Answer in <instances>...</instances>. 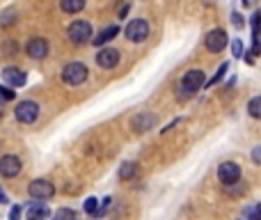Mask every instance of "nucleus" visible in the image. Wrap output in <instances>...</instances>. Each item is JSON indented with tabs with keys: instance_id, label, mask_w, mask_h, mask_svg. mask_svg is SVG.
I'll return each mask as SVG.
<instances>
[{
	"instance_id": "7",
	"label": "nucleus",
	"mask_w": 261,
	"mask_h": 220,
	"mask_svg": "<svg viewBox=\"0 0 261 220\" xmlns=\"http://www.w3.org/2000/svg\"><path fill=\"white\" fill-rule=\"evenodd\" d=\"M149 37V23L144 18H133L126 26V39L128 41H144Z\"/></svg>"
},
{
	"instance_id": "20",
	"label": "nucleus",
	"mask_w": 261,
	"mask_h": 220,
	"mask_svg": "<svg viewBox=\"0 0 261 220\" xmlns=\"http://www.w3.org/2000/svg\"><path fill=\"white\" fill-rule=\"evenodd\" d=\"M245 220H261V202H254L245 209Z\"/></svg>"
},
{
	"instance_id": "29",
	"label": "nucleus",
	"mask_w": 261,
	"mask_h": 220,
	"mask_svg": "<svg viewBox=\"0 0 261 220\" xmlns=\"http://www.w3.org/2000/svg\"><path fill=\"white\" fill-rule=\"evenodd\" d=\"M252 161L257 163V165H261V144H259V147H254V149H252Z\"/></svg>"
},
{
	"instance_id": "21",
	"label": "nucleus",
	"mask_w": 261,
	"mask_h": 220,
	"mask_svg": "<svg viewBox=\"0 0 261 220\" xmlns=\"http://www.w3.org/2000/svg\"><path fill=\"white\" fill-rule=\"evenodd\" d=\"M14 21H16V12H14V9H5L3 16H0V23H3V26H12Z\"/></svg>"
},
{
	"instance_id": "16",
	"label": "nucleus",
	"mask_w": 261,
	"mask_h": 220,
	"mask_svg": "<svg viewBox=\"0 0 261 220\" xmlns=\"http://www.w3.org/2000/svg\"><path fill=\"white\" fill-rule=\"evenodd\" d=\"M60 7H62V12H67V14H78V12H83V7H85V0H60Z\"/></svg>"
},
{
	"instance_id": "14",
	"label": "nucleus",
	"mask_w": 261,
	"mask_h": 220,
	"mask_svg": "<svg viewBox=\"0 0 261 220\" xmlns=\"http://www.w3.org/2000/svg\"><path fill=\"white\" fill-rule=\"evenodd\" d=\"M252 39H254L252 55H261V12L252 14Z\"/></svg>"
},
{
	"instance_id": "23",
	"label": "nucleus",
	"mask_w": 261,
	"mask_h": 220,
	"mask_svg": "<svg viewBox=\"0 0 261 220\" xmlns=\"http://www.w3.org/2000/svg\"><path fill=\"white\" fill-rule=\"evenodd\" d=\"M85 211L92 213V216H96V211H99V200H96V198H87L85 200Z\"/></svg>"
},
{
	"instance_id": "3",
	"label": "nucleus",
	"mask_w": 261,
	"mask_h": 220,
	"mask_svg": "<svg viewBox=\"0 0 261 220\" xmlns=\"http://www.w3.org/2000/svg\"><path fill=\"white\" fill-rule=\"evenodd\" d=\"M67 35H69V39H71V44L83 46V44H87V41H92V26L87 21H73L71 26H69Z\"/></svg>"
},
{
	"instance_id": "30",
	"label": "nucleus",
	"mask_w": 261,
	"mask_h": 220,
	"mask_svg": "<svg viewBox=\"0 0 261 220\" xmlns=\"http://www.w3.org/2000/svg\"><path fill=\"white\" fill-rule=\"evenodd\" d=\"M18 213H21V209L14 207V209H12V213H9V218H12V220H18Z\"/></svg>"
},
{
	"instance_id": "13",
	"label": "nucleus",
	"mask_w": 261,
	"mask_h": 220,
	"mask_svg": "<svg viewBox=\"0 0 261 220\" xmlns=\"http://www.w3.org/2000/svg\"><path fill=\"white\" fill-rule=\"evenodd\" d=\"M153 124H156V117H153L151 112H140V115H135L133 121H130L133 131H138V133H144V131L153 129Z\"/></svg>"
},
{
	"instance_id": "25",
	"label": "nucleus",
	"mask_w": 261,
	"mask_h": 220,
	"mask_svg": "<svg viewBox=\"0 0 261 220\" xmlns=\"http://www.w3.org/2000/svg\"><path fill=\"white\" fill-rule=\"evenodd\" d=\"M9 99H14V92L9 90V87H3V85H0V106H3L5 101H9Z\"/></svg>"
},
{
	"instance_id": "22",
	"label": "nucleus",
	"mask_w": 261,
	"mask_h": 220,
	"mask_svg": "<svg viewBox=\"0 0 261 220\" xmlns=\"http://www.w3.org/2000/svg\"><path fill=\"white\" fill-rule=\"evenodd\" d=\"M227 69H229V64H222V67H220V69H218V74H216V76H213V78H211V81H206V87H208V85H216V83H220V81H222V78H225Z\"/></svg>"
},
{
	"instance_id": "27",
	"label": "nucleus",
	"mask_w": 261,
	"mask_h": 220,
	"mask_svg": "<svg viewBox=\"0 0 261 220\" xmlns=\"http://www.w3.org/2000/svg\"><path fill=\"white\" fill-rule=\"evenodd\" d=\"M231 23H234V26L236 28H239V30H241V28H243V16H241V14H231Z\"/></svg>"
},
{
	"instance_id": "31",
	"label": "nucleus",
	"mask_w": 261,
	"mask_h": 220,
	"mask_svg": "<svg viewBox=\"0 0 261 220\" xmlns=\"http://www.w3.org/2000/svg\"><path fill=\"white\" fill-rule=\"evenodd\" d=\"M73 220H76V218H73Z\"/></svg>"
},
{
	"instance_id": "6",
	"label": "nucleus",
	"mask_w": 261,
	"mask_h": 220,
	"mask_svg": "<svg viewBox=\"0 0 261 220\" xmlns=\"http://www.w3.org/2000/svg\"><path fill=\"white\" fill-rule=\"evenodd\" d=\"M218 179H220V184H225V186L239 184V179H241V167L236 165V163H231V161L222 163V165L218 167Z\"/></svg>"
},
{
	"instance_id": "11",
	"label": "nucleus",
	"mask_w": 261,
	"mask_h": 220,
	"mask_svg": "<svg viewBox=\"0 0 261 220\" xmlns=\"http://www.w3.org/2000/svg\"><path fill=\"white\" fill-rule=\"evenodd\" d=\"M3 81L7 83L9 87H23V85H25V81H28V76H25V71H23V69L7 67L3 71Z\"/></svg>"
},
{
	"instance_id": "10",
	"label": "nucleus",
	"mask_w": 261,
	"mask_h": 220,
	"mask_svg": "<svg viewBox=\"0 0 261 220\" xmlns=\"http://www.w3.org/2000/svg\"><path fill=\"white\" fill-rule=\"evenodd\" d=\"M25 51L32 60H44L46 55H48V41L41 39V37H32V39L28 41Z\"/></svg>"
},
{
	"instance_id": "8",
	"label": "nucleus",
	"mask_w": 261,
	"mask_h": 220,
	"mask_svg": "<svg viewBox=\"0 0 261 220\" xmlns=\"http://www.w3.org/2000/svg\"><path fill=\"white\" fill-rule=\"evenodd\" d=\"M0 175L7 177V179L18 177V175H21V158L14 156V154L3 156V158H0Z\"/></svg>"
},
{
	"instance_id": "9",
	"label": "nucleus",
	"mask_w": 261,
	"mask_h": 220,
	"mask_svg": "<svg viewBox=\"0 0 261 220\" xmlns=\"http://www.w3.org/2000/svg\"><path fill=\"white\" fill-rule=\"evenodd\" d=\"M206 48L211 51V53H220V51H225V46H227V32L225 30H220V28H216V30H211L206 35Z\"/></svg>"
},
{
	"instance_id": "1",
	"label": "nucleus",
	"mask_w": 261,
	"mask_h": 220,
	"mask_svg": "<svg viewBox=\"0 0 261 220\" xmlns=\"http://www.w3.org/2000/svg\"><path fill=\"white\" fill-rule=\"evenodd\" d=\"M204 85H206L204 71H199V69H190V71H186L184 78H181V99L195 96Z\"/></svg>"
},
{
	"instance_id": "19",
	"label": "nucleus",
	"mask_w": 261,
	"mask_h": 220,
	"mask_svg": "<svg viewBox=\"0 0 261 220\" xmlns=\"http://www.w3.org/2000/svg\"><path fill=\"white\" fill-rule=\"evenodd\" d=\"M248 112H250V117H254V119H261V96H254V99H250Z\"/></svg>"
},
{
	"instance_id": "2",
	"label": "nucleus",
	"mask_w": 261,
	"mask_h": 220,
	"mask_svg": "<svg viewBox=\"0 0 261 220\" xmlns=\"http://www.w3.org/2000/svg\"><path fill=\"white\" fill-rule=\"evenodd\" d=\"M62 81L71 87L83 85V83L87 81V67L83 62H69L67 67L62 69Z\"/></svg>"
},
{
	"instance_id": "4",
	"label": "nucleus",
	"mask_w": 261,
	"mask_h": 220,
	"mask_svg": "<svg viewBox=\"0 0 261 220\" xmlns=\"http://www.w3.org/2000/svg\"><path fill=\"white\" fill-rule=\"evenodd\" d=\"M28 193H30L32 200L44 202V200H50L55 195V186L46 179H35V181H30V186H28Z\"/></svg>"
},
{
	"instance_id": "24",
	"label": "nucleus",
	"mask_w": 261,
	"mask_h": 220,
	"mask_svg": "<svg viewBox=\"0 0 261 220\" xmlns=\"http://www.w3.org/2000/svg\"><path fill=\"white\" fill-rule=\"evenodd\" d=\"M76 218V213L71 211V209H60L58 213H55V220H73Z\"/></svg>"
},
{
	"instance_id": "26",
	"label": "nucleus",
	"mask_w": 261,
	"mask_h": 220,
	"mask_svg": "<svg viewBox=\"0 0 261 220\" xmlns=\"http://www.w3.org/2000/svg\"><path fill=\"white\" fill-rule=\"evenodd\" d=\"M231 53H234L236 58H241V55H243V44H241L239 39H236L234 44H231Z\"/></svg>"
},
{
	"instance_id": "28",
	"label": "nucleus",
	"mask_w": 261,
	"mask_h": 220,
	"mask_svg": "<svg viewBox=\"0 0 261 220\" xmlns=\"http://www.w3.org/2000/svg\"><path fill=\"white\" fill-rule=\"evenodd\" d=\"M18 51V44H14V41H9V44H5V55H12Z\"/></svg>"
},
{
	"instance_id": "15",
	"label": "nucleus",
	"mask_w": 261,
	"mask_h": 220,
	"mask_svg": "<svg viewBox=\"0 0 261 220\" xmlns=\"http://www.w3.org/2000/svg\"><path fill=\"white\" fill-rule=\"evenodd\" d=\"M117 35H119V26H108V28H103V30H101L96 37H92V44H94V46H103V44H108L110 39H115Z\"/></svg>"
},
{
	"instance_id": "18",
	"label": "nucleus",
	"mask_w": 261,
	"mask_h": 220,
	"mask_svg": "<svg viewBox=\"0 0 261 220\" xmlns=\"http://www.w3.org/2000/svg\"><path fill=\"white\" fill-rule=\"evenodd\" d=\"M135 175H138V165H135V163H124V165L119 167V179L128 181V179H133Z\"/></svg>"
},
{
	"instance_id": "17",
	"label": "nucleus",
	"mask_w": 261,
	"mask_h": 220,
	"mask_svg": "<svg viewBox=\"0 0 261 220\" xmlns=\"http://www.w3.org/2000/svg\"><path fill=\"white\" fill-rule=\"evenodd\" d=\"M48 218V209L44 204H32L28 211V220H46Z\"/></svg>"
},
{
	"instance_id": "12",
	"label": "nucleus",
	"mask_w": 261,
	"mask_h": 220,
	"mask_svg": "<svg viewBox=\"0 0 261 220\" xmlns=\"http://www.w3.org/2000/svg\"><path fill=\"white\" fill-rule=\"evenodd\" d=\"M117 62H119V51L115 48H101L99 55H96V64L101 69H113L117 67Z\"/></svg>"
},
{
	"instance_id": "5",
	"label": "nucleus",
	"mask_w": 261,
	"mask_h": 220,
	"mask_svg": "<svg viewBox=\"0 0 261 220\" xmlns=\"http://www.w3.org/2000/svg\"><path fill=\"white\" fill-rule=\"evenodd\" d=\"M14 115H16V119L21 121V124H32V121L39 117V106H37L35 101H21V104H16Z\"/></svg>"
}]
</instances>
